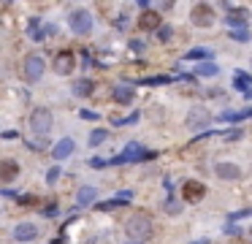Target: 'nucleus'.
<instances>
[{"instance_id":"obj_1","label":"nucleus","mask_w":252,"mask_h":244,"mask_svg":"<svg viewBox=\"0 0 252 244\" xmlns=\"http://www.w3.org/2000/svg\"><path fill=\"white\" fill-rule=\"evenodd\" d=\"M125 233H128L130 242H138V244H141L144 239L152 236V217L144 214V212L130 214V220L125 223Z\"/></svg>"},{"instance_id":"obj_2","label":"nucleus","mask_w":252,"mask_h":244,"mask_svg":"<svg viewBox=\"0 0 252 244\" xmlns=\"http://www.w3.org/2000/svg\"><path fill=\"white\" fill-rule=\"evenodd\" d=\"M155 152L152 149H144L138 141L125 144V149L117 157H109V166H125V163H141V160H155Z\"/></svg>"},{"instance_id":"obj_3","label":"nucleus","mask_w":252,"mask_h":244,"mask_svg":"<svg viewBox=\"0 0 252 244\" xmlns=\"http://www.w3.org/2000/svg\"><path fill=\"white\" fill-rule=\"evenodd\" d=\"M68 27L76 35H87L92 30V14L87 8H76V11L68 14Z\"/></svg>"},{"instance_id":"obj_4","label":"nucleus","mask_w":252,"mask_h":244,"mask_svg":"<svg viewBox=\"0 0 252 244\" xmlns=\"http://www.w3.org/2000/svg\"><path fill=\"white\" fill-rule=\"evenodd\" d=\"M30 128H33L35 136H44L46 138V133L52 130V111L44 106L33 108V114H30Z\"/></svg>"},{"instance_id":"obj_5","label":"nucleus","mask_w":252,"mask_h":244,"mask_svg":"<svg viewBox=\"0 0 252 244\" xmlns=\"http://www.w3.org/2000/svg\"><path fill=\"white\" fill-rule=\"evenodd\" d=\"M41 76H44V54L30 52L28 57H25V79L33 84V81H38Z\"/></svg>"},{"instance_id":"obj_6","label":"nucleus","mask_w":252,"mask_h":244,"mask_svg":"<svg viewBox=\"0 0 252 244\" xmlns=\"http://www.w3.org/2000/svg\"><path fill=\"white\" fill-rule=\"evenodd\" d=\"M190 19H193V25H195V27H211V25H214V11H211L209 3H195V6H193Z\"/></svg>"},{"instance_id":"obj_7","label":"nucleus","mask_w":252,"mask_h":244,"mask_svg":"<svg viewBox=\"0 0 252 244\" xmlns=\"http://www.w3.org/2000/svg\"><path fill=\"white\" fill-rule=\"evenodd\" d=\"M209 122H211V114L206 111L204 106L190 108V114H187V128H190V130H204Z\"/></svg>"},{"instance_id":"obj_8","label":"nucleus","mask_w":252,"mask_h":244,"mask_svg":"<svg viewBox=\"0 0 252 244\" xmlns=\"http://www.w3.org/2000/svg\"><path fill=\"white\" fill-rule=\"evenodd\" d=\"M163 27V22H160V14H157V8H152V11H144L141 16H138V30H144V33H155V30H160Z\"/></svg>"},{"instance_id":"obj_9","label":"nucleus","mask_w":252,"mask_h":244,"mask_svg":"<svg viewBox=\"0 0 252 244\" xmlns=\"http://www.w3.org/2000/svg\"><path fill=\"white\" fill-rule=\"evenodd\" d=\"M204 193H206V184L204 182H195V179H187V182H184V187H182L184 201H190V203L201 201V198H204Z\"/></svg>"},{"instance_id":"obj_10","label":"nucleus","mask_w":252,"mask_h":244,"mask_svg":"<svg viewBox=\"0 0 252 244\" xmlns=\"http://www.w3.org/2000/svg\"><path fill=\"white\" fill-rule=\"evenodd\" d=\"M52 33H55V27H52V25H44V22L38 19V16H33V19H30L28 35H30L33 41H44V38H49Z\"/></svg>"},{"instance_id":"obj_11","label":"nucleus","mask_w":252,"mask_h":244,"mask_svg":"<svg viewBox=\"0 0 252 244\" xmlns=\"http://www.w3.org/2000/svg\"><path fill=\"white\" fill-rule=\"evenodd\" d=\"M74 149H76V141L65 136V138H60V141L52 147V157H55V160H65V157L74 155Z\"/></svg>"},{"instance_id":"obj_12","label":"nucleus","mask_w":252,"mask_h":244,"mask_svg":"<svg viewBox=\"0 0 252 244\" xmlns=\"http://www.w3.org/2000/svg\"><path fill=\"white\" fill-rule=\"evenodd\" d=\"M111 98L117 103H122V106H130V101H136V90L130 87V84H117L111 90Z\"/></svg>"},{"instance_id":"obj_13","label":"nucleus","mask_w":252,"mask_h":244,"mask_svg":"<svg viewBox=\"0 0 252 244\" xmlns=\"http://www.w3.org/2000/svg\"><path fill=\"white\" fill-rule=\"evenodd\" d=\"M98 201V187H92V184H84V187H79V193H76V206L82 209V206H89V203Z\"/></svg>"},{"instance_id":"obj_14","label":"nucleus","mask_w":252,"mask_h":244,"mask_svg":"<svg viewBox=\"0 0 252 244\" xmlns=\"http://www.w3.org/2000/svg\"><path fill=\"white\" fill-rule=\"evenodd\" d=\"M74 65H76V60H74V52H71V49H65V52L57 54V60H55V71H57V74H71Z\"/></svg>"},{"instance_id":"obj_15","label":"nucleus","mask_w":252,"mask_h":244,"mask_svg":"<svg viewBox=\"0 0 252 244\" xmlns=\"http://www.w3.org/2000/svg\"><path fill=\"white\" fill-rule=\"evenodd\" d=\"M214 174H217V179H238V176H241V168H238L236 163H217V166H214Z\"/></svg>"},{"instance_id":"obj_16","label":"nucleus","mask_w":252,"mask_h":244,"mask_svg":"<svg viewBox=\"0 0 252 244\" xmlns=\"http://www.w3.org/2000/svg\"><path fill=\"white\" fill-rule=\"evenodd\" d=\"M16 174H19V166H16V160H3V163H0V182H3V184L14 182Z\"/></svg>"},{"instance_id":"obj_17","label":"nucleus","mask_w":252,"mask_h":244,"mask_svg":"<svg viewBox=\"0 0 252 244\" xmlns=\"http://www.w3.org/2000/svg\"><path fill=\"white\" fill-rule=\"evenodd\" d=\"M225 22L231 25V30L247 27V8H231V14H225Z\"/></svg>"},{"instance_id":"obj_18","label":"nucleus","mask_w":252,"mask_h":244,"mask_svg":"<svg viewBox=\"0 0 252 244\" xmlns=\"http://www.w3.org/2000/svg\"><path fill=\"white\" fill-rule=\"evenodd\" d=\"M14 236L19 239V242H33V239L38 236V228H35L33 223H19L14 228Z\"/></svg>"},{"instance_id":"obj_19","label":"nucleus","mask_w":252,"mask_h":244,"mask_svg":"<svg viewBox=\"0 0 252 244\" xmlns=\"http://www.w3.org/2000/svg\"><path fill=\"white\" fill-rule=\"evenodd\" d=\"M233 87H236L241 95L252 92V76L247 74V71H236V74H233Z\"/></svg>"},{"instance_id":"obj_20","label":"nucleus","mask_w":252,"mask_h":244,"mask_svg":"<svg viewBox=\"0 0 252 244\" xmlns=\"http://www.w3.org/2000/svg\"><path fill=\"white\" fill-rule=\"evenodd\" d=\"M211 57H214V52H211V49H204V46H195L184 54V60H193L195 65L198 62H211Z\"/></svg>"},{"instance_id":"obj_21","label":"nucleus","mask_w":252,"mask_h":244,"mask_svg":"<svg viewBox=\"0 0 252 244\" xmlns=\"http://www.w3.org/2000/svg\"><path fill=\"white\" fill-rule=\"evenodd\" d=\"M252 117V108H241V111H222L217 114V122H241V120H250Z\"/></svg>"},{"instance_id":"obj_22","label":"nucleus","mask_w":252,"mask_h":244,"mask_svg":"<svg viewBox=\"0 0 252 244\" xmlns=\"http://www.w3.org/2000/svg\"><path fill=\"white\" fill-rule=\"evenodd\" d=\"M220 74V65L217 62H198L195 65V74L193 76H217Z\"/></svg>"},{"instance_id":"obj_23","label":"nucleus","mask_w":252,"mask_h":244,"mask_svg":"<svg viewBox=\"0 0 252 244\" xmlns=\"http://www.w3.org/2000/svg\"><path fill=\"white\" fill-rule=\"evenodd\" d=\"M109 138V130H103V128H95L92 133H89V138H87V144L89 147H101L103 141Z\"/></svg>"},{"instance_id":"obj_24","label":"nucleus","mask_w":252,"mask_h":244,"mask_svg":"<svg viewBox=\"0 0 252 244\" xmlns=\"http://www.w3.org/2000/svg\"><path fill=\"white\" fill-rule=\"evenodd\" d=\"M228 35H231L233 41H238V44H250V41H252V35H250L247 27H236V30H231Z\"/></svg>"},{"instance_id":"obj_25","label":"nucleus","mask_w":252,"mask_h":244,"mask_svg":"<svg viewBox=\"0 0 252 244\" xmlns=\"http://www.w3.org/2000/svg\"><path fill=\"white\" fill-rule=\"evenodd\" d=\"M177 76H149V79H138V84H171Z\"/></svg>"},{"instance_id":"obj_26","label":"nucleus","mask_w":252,"mask_h":244,"mask_svg":"<svg viewBox=\"0 0 252 244\" xmlns=\"http://www.w3.org/2000/svg\"><path fill=\"white\" fill-rule=\"evenodd\" d=\"M74 92L76 95H89V92H92V81H89V79L76 81V84H74Z\"/></svg>"},{"instance_id":"obj_27","label":"nucleus","mask_w":252,"mask_h":244,"mask_svg":"<svg viewBox=\"0 0 252 244\" xmlns=\"http://www.w3.org/2000/svg\"><path fill=\"white\" fill-rule=\"evenodd\" d=\"M122 198H111V201H103V203H98V209L101 212H111V209H117V206H122Z\"/></svg>"},{"instance_id":"obj_28","label":"nucleus","mask_w":252,"mask_h":244,"mask_svg":"<svg viewBox=\"0 0 252 244\" xmlns=\"http://www.w3.org/2000/svg\"><path fill=\"white\" fill-rule=\"evenodd\" d=\"M138 117H141V111H130L128 117L117 120V125H119V128H125V125H136V122H138Z\"/></svg>"},{"instance_id":"obj_29","label":"nucleus","mask_w":252,"mask_h":244,"mask_svg":"<svg viewBox=\"0 0 252 244\" xmlns=\"http://www.w3.org/2000/svg\"><path fill=\"white\" fill-rule=\"evenodd\" d=\"M165 212H168V214H179V212H182V203H179L177 198H168V201H165Z\"/></svg>"},{"instance_id":"obj_30","label":"nucleus","mask_w":252,"mask_h":244,"mask_svg":"<svg viewBox=\"0 0 252 244\" xmlns=\"http://www.w3.org/2000/svg\"><path fill=\"white\" fill-rule=\"evenodd\" d=\"M241 138H244V130L241 128H233V130L225 133V141H241Z\"/></svg>"},{"instance_id":"obj_31","label":"nucleus","mask_w":252,"mask_h":244,"mask_svg":"<svg viewBox=\"0 0 252 244\" xmlns=\"http://www.w3.org/2000/svg\"><path fill=\"white\" fill-rule=\"evenodd\" d=\"M171 35H174V27H171V25H163L160 30H157V38H160V41H168Z\"/></svg>"},{"instance_id":"obj_32","label":"nucleus","mask_w":252,"mask_h":244,"mask_svg":"<svg viewBox=\"0 0 252 244\" xmlns=\"http://www.w3.org/2000/svg\"><path fill=\"white\" fill-rule=\"evenodd\" d=\"M57 179H60V166H52V168H49V174H46V182L55 184Z\"/></svg>"},{"instance_id":"obj_33","label":"nucleus","mask_w":252,"mask_h":244,"mask_svg":"<svg viewBox=\"0 0 252 244\" xmlns=\"http://www.w3.org/2000/svg\"><path fill=\"white\" fill-rule=\"evenodd\" d=\"M87 166H89V168H106V166H109V160H103V157H92Z\"/></svg>"},{"instance_id":"obj_34","label":"nucleus","mask_w":252,"mask_h":244,"mask_svg":"<svg viewBox=\"0 0 252 244\" xmlns=\"http://www.w3.org/2000/svg\"><path fill=\"white\" fill-rule=\"evenodd\" d=\"M41 214H46V217H57V203H52V201H49L46 206L41 209Z\"/></svg>"},{"instance_id":"obj_35","label":"nucleus","mask_w":252,"mask_h":244,"mask_svg":"<svg viewBox=\"0 0 252 244\" xmlns=\"http://www.w3.org/2000/svg\"><path fill=\"white\" fill-rule=\"evenodd\" d=\"M19 203H22V206H35L38 198H35V196H19Z\"/></svg>"},{"instance_id":"obj_36","label":"nucleus","mask_w":252,"mask_h":244,"mask_svg":"<svg viewBox=\"0 0 252 244\" xmlns=\"http://www.w3.org/2000/svg\"><path fill=\"white\" fill-rule=\"evenodd\" d=\"M79 114H82V120H98V114L95 111H89V108H82Z\"/></svg>"},{"instance_id":"obj_37","label":"nucleus","mask_w":252,"mask_h":244,"mask_svg":"<svg viewBox=\"0 0 252 244\" xmlns=\"http://www.w3.org/2000/svg\"><path fill=\"white\" fill-rule=\"evenodd\" d=\"M117 198H122V201L128 203L130 198H133V193H130V190H119V193H117Z\"/></svg>"},{"instance_id":"obj_38","label":"nucleus","mask_w":252,"mask_h":244,"mask_svg":"<svg viewBox=\"0 0 252 244\" xmlns=\"http://www.w3.org/2000/svg\"><path fill=\"white\" fill-rule=\"evenodd\" d=\"M225 233H231V236H238V233H241V228H236V225H228V228H225Z\"/></svg>"},{"instance_id":"obj_39","label":"nucleus","mask_w":252,"mask_h":244,"mask_svg":"<svg viewBox=\"0 0 252 244\" xmlns=\"http://www.w3.org/2000/svg\"><path fill=\"white\" fill-rule=\"evenodd\" d=\"M82 62H84V68H87V65H92V54H87V52H84V60H82Z\"/></svg>"},{"instance_id":"obj_40","label":"nucleus","mask_w":252,"mask_h":244,"mask_svg":"<svg viewBox=\"0 0 252 244\" xmlns=\"http://www.w3.org/2000/svg\"><path fill=\"white\" fill-rule=\"evenodd\" d=\"M130 244H138V242H130Z\"/></svg>"}]
</instances>
